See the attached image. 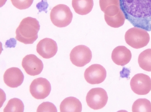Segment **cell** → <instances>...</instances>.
<instances>
[{"mask_svg": "<svg viewBox=\"0 0 151 112\" xmlns=\"http://www.w3.org/2000/svg\"><path fill=\"white\" fill-rule=\"evenodd\" d=\"M108 96L106 91L101 88H93L87 94L86 100L88 106L94 110L103 108L106 104Z\"/></svg>", "mask_w": 151, "mask_h": 112, "instance_id": "obj_5", "label": "cell"}, {"mask_svg": "<svg viewBox=\"0 0 151 112\" xmlns=\"http://www.w3.org/2000/svg\"><path fill=\"white\" fill-rule=\"evenodd\" d=\"M70 56L73 64L77 67H82L90 62L92 54L89 47L85 45H80L73 49Z\"/></svg>", "mask_w": 151, "mask_h": 112, "instance_id": "obj_6", "label": "cell"}, {"mask_svg": "<svg viewBox=\"0 0 151 112\" xmlns=\"http://www.w3.org/2000/svg\"><path fill=\"white\" fill-rule=\"evenodd\" d=\"M125 18L134 27L151 31V0H119Z\"/></svg>", "mask_w": 151, "mask_h": 112, "instance_id": "obj_1", "label": "cell"}, {"mask_svg": "<svg viewBox=\"0 0 151 112\" xmlns=\"http://www.w3.org/2000/svg\"><path fill=\"white\" fill-rule=\"evenodd\" d=\"M22 65L27 74L31 76L40 74L43 68L42 60L35 55L32 54L27 55L24 57Z\"/></svg>", "mask_w": 151, "mask_h": 112, "instance_id": "obj_10", "label": "cell"}, {"mask_svg": "<svg viewBox=\"0 0 151 112\" xmlns=\"http://www.w3.org/2000/svg\"><path fill=\"white\" fill-rule=\"evenodd\" d=\"M3 79L5 83L11 88H16L22 83L24 74L21 70L16 67L7 69L4 73Z\"/></svg>", "mask_w": 151, "mask_h": 112, "instance_id": "obj_12", "label": "cell"}, {"mask_svg": "<svg viewBox=\"0 0 151 112\" xmlns=\"http://www.w3.org/2000/svg\"><path fill=\"white\" fill-rule=\"evenodd\" d=\"M124 37L128 45L137 49L146 46L150 40L149 35L147 30L135 27L128 29L125 33Z\"/></svg>", "mask_w": 151, "mask_h": 112, "instance_id": "obj_3", "label": "cell"}, {"mask_svg": "<svg viewBox=\"0 0 151 112\" xmlns=\"http://www.w3.org/2000/svg\"><path fill=\"white\" fill-rule=\"evenodd\" d=\"M24 107L23 103L20 99L14 98L9 100L3 111L4 112H23Z\"/></svg>", "mask_w": 151, "mask_h": 112, "instance_id": "obj_20", "label": "cell"}, {"mask_svg": "<svg viewBox=\"0 0 151 112\" xmlns=\"http://www.w3.org/2000/svg\"><path fill=\"white\" fill-rule=\"evenodd\" d=\"M40 29L39 21L28 17L23 19L16 30V40L25 44H32L38 38Z\"/></svg>", "mask_w": 151, "mask_h": 112, "instance_id": "obj_2", "label": "cell"}, {"mask_svg": "<svg viewBox=\"0 0 151 112\" xmlns=\"http://www.w3.org/2000/svg\"><path fill=\"white\" fill-rule=\"evenodd\" d=\"M106 23L111 27L118 28L124 23L125 18L123 12L121 10L117 15L112 16H104Z\"/></svg>", "mask_w": 151, "mask_h": 112, "instance_id": "obj_18", "label": "cell"}, {"mask_svg": "<svg viewBox=\"0 0 151 112\" xmlns=\"http://www.w3.org/2000/svg\"><path fill=\"white\" fill-rule=\"evenodd\" d=\"M72 6L75 12L83 15L89 13L93 6V0H72Z\"/></svg>", "mask_w": 151, "mask_h": 112, "instance_id": "obj_16", "label": "cell"}, {"mask_svg": "<svg viewBox=\"0 0 151 112\" xmlns=\"http://www.w3.org/2000/svg\"><path fill=\"white\" fill-rule=\"evenodd\" d=\"M138 63L142 69L147 71L151 72V49H146L139 54Z\"/></svg>", "mask_w": 151, "mask_h": 112, "instance_id": "obj_17", "label": "cell"}, {"mask_svg": "<svg viewBox=\"0 0 151 112\" xmlns=\"http://www.w3.org/2000/svg\"><path fill=\"white\" fill-rule=\"evenodd\" d=\"M36 51L43 58L49 59L56 54L58 51L57 45L53 39L45 38L38 42L36 47Z\"/></svg>", "mask_w": 151, "mask_h": 112, "instance_id": "obj_11", "label": "cell"}, {"mask_svg": "<svg viewBox=\"0 0 151 112\" xmlns=\"http://www.w3.org/2000/svg\"><path fill=\"white\" fill-rule=\"evenodd\" d=\"M50 16L52 23L55 26L62 28L67 26L71 23L73 14L67 6L59 4L52 9Z\"/></svg>", "mask_w": 151, "mask_h": 112, "instance_id": "obj_4", "label": "cell"}, {"mask_svg": "<svg viewBox=\"0 0 151 112\" xmlns=\"http://www.w3.org/2000/svg\"><path fill=\"white\" fill-rule=\"evenodd\" d=\"M133 112H151V103L146 99H139L136 100L132 106Z\"/></svg>", "mask_w": 151, "mask_h": 112, "instance_id": "obj_19", "label": "cell"}, {"mask_svg": "<svg viewBox=\"0 0 151 112\" xmlns=\"http://www.w3.org/2000/svg\"><path fill=\"white\" fill-rule=\"evenodd\" d=\"M130 85L132 90L136 94L146 95L151 90V79L145 74H137L132 78Z\"/></svg>", "mask_w": 151, "mask_h": 112, "instance_id": "obj_7", "label": "cell"}, {"mask_svg": "<svg viewBox=\"0 0 151 112\" xmlns=\"http://www.w3.org/2000/svg\"><path fill=\"white\" fill-rule=\"evenodd\" d=\"M113 62L116 65L124 66L128 63L132 58L130 51L125 46H119L113 50L111 55Z\"/></svg>", "mask_w": 151, "mask_h": 112, "instance_id": "obj_13", "label": "cell"}, {"mask_svg": "<svg viewBox=\"0 0 151 112\" xmlns=\"http://www.w3.org/2000/svg\"><path fill=\"white\" fill-rule=\"evenodd\" d=\"M57 111L55 106L49 102H43L37 108V112H55Z\"/></svg>", "mask_w": 151, "mask_h": 112, "instance_id": "obj_22", "label": "cell"}, {"mask_svg": "<svg viewBox=\"0 0 151 112\" xmlns=\"http://www.w3.org/2000/svg\"><path fill=\"white\" fill-rule=\"evenodd\" d=\"M13 5L17 8L25 9L28 8L32 4L34 0H11Z\"/></svg>", "mask_w": 151, "mask_h": 112, "instance_id": "obj_21", "label": "cell"}, {"mask_svg": "<svg viewBox=\"0 0 151 112\" xmlns=\"http://www.w3.org/2000/svg\"><path fill=\"white\" fill-rule=\"evenodd\" d=\"M60 108L61 112H81L82 105L78 99L74 97L65 98L61 102Z\"/></svg>", "mask_w": 151, "mask_h": 112, "instance_id": "obj_15", "label": "cell"}, {"mask_svg": "<svg viewBox=\"0 0 151 112\" xmlns=\"http://www.w3.org/2000/svg\"><path fill=\"white\" fill-rule=\"evenodd\" d=\"M99 6L105 16H114L121 10L119 0H99Z\"/></svg>", "mask_w": 151, "mask_h": 112, "instance_id": "obj_14", "label": "cell"}, {"mask_svg": "<svg viewBox=\"0 0 151 112\" xmlns=\"http://www.w3.org/2000/svg\"><path fill=\"white\" fill-rule=\"evenodd\" d=\"M51 86L46 79L40 77L34 79L29 86V91L32 95L38 99H43L50 94Z\"/></svg>", "mask_w": 151, "mask_h": 112, "instance_id": "obj_8", "label": "cell"}, {"mask_svg": "<svg viewBox=\"0 0 151 112\" xmlns=\"http://www.w3.org/2000/svg\"><path fill=\"white\" fill-rule=\"evenodd\" d=\"M106 76L105 68L98 64H93L85 70L84 78L88 83L91 84H98L103 82Z\"/></svg>", "mask_w": 151, "mask_h": 112, "instance_id": "obj_9", "label": "cell"}]
</instances>
